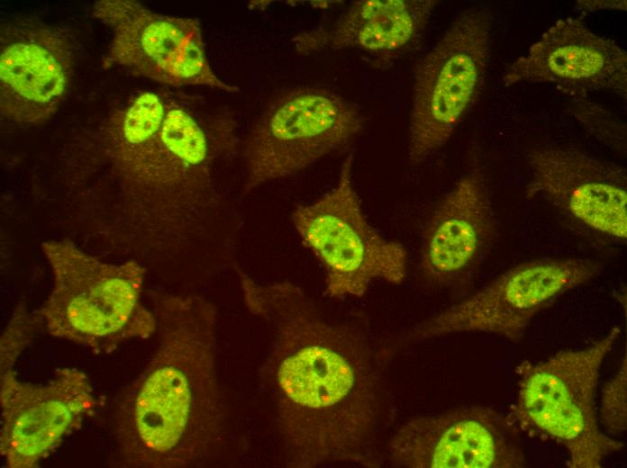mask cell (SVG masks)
<instances>
[{"instance_id": "obj_5", "label": "cell", "mask_w": 627, "mask_h": 468, "mask_svg": "<svg viewBox=\"0 0 627 468\" xmlns=\"http://www.w3.org/2000/svg\"><path fill=\"white\" fill-rule=\"evenodd\" d=\"M352 163L350 154L336 186L291 216L302 243L325 270L327 294L336 299L359 298L374 280L400 284L406 275L405 248L380 235L362 211Z\"/></svg>"}, {"instance_id": "obj_19", "label": "cell", "mask_w": 627, "mask_h": 468, "mask_svg": "<svg viewBox=\"0 0 627 468\" xmlns=\"http://www.w3.org/2000/svg\"><path fill=\"white\" fill-rule=\"evenodd\" d=\"M627 368L626 357L615 375L603 390L601 418L606 430L613 435L622 434L627 428Z\"/></svg>"}, {"instance_id": "obj_16", "label": "cell", "mask_w": 627, "mask_h": 468, "mask_svg": "<svg viewBox=\"0 0 627 468\" xmlns=\"http://www.w3.org/2000/svg\"><path fill=\"white\" fill-rule=\"evenodd\" d=\"M435 5L433 0L357 1L330 31L302 33L294 40L300 53L327 46L391 52L408 46L419 36Z\"/></svg>"}, {"instance_id": "obj_17", "label": "cell", "mask_w": 627, "mask_h": 468, "mask_svg": "<svg viewBox=\"0 0 627 468\" xmlns=\"http://www.w3.org/2000/svg\"><path fill=\"white\" fill-rule=\"evenodd\" d=\"M168 102L150 91L141 93L126 109L122 134L135 158L159 134L168 111Z\"/></svg>"}, {"instance_id": "obj_18", "label": "cell", "mask_w": 627, "mask_h": 468, "mask_svg": "<svg viewBox=\"0 0 627 468\" xmlns=\"http://www.w3.org/2000/svg\"><path fill=\"white\" fill-rule=\"evenodd\" d=\"M44 323L41 313H31L23 302L14 310L1 337V371L14 367L21 352Z\"/></svg>"}, {"instance_id": "obj_7", "label": "cell", "mask_w": 627, "mask_h": 468, "mask_svg": "<svg viewBox=\"0 0 627 468\" xmlns=\"http://www.w3.org/2000/svg\"><path fill=\"white\" fill-rule=\"evenodd\" d=\"M492 12L472 8L457 16L415 71L408 160L417 166L450 140L484 82Z\"/></svg>"}, {"instance_id": "obj_12", "label": "cell", "mask_w": 627, "mask_h": 468, "mask_svg": "<svg viewBox=\"0 0 627 468\" xmlns=\"http://www.w3.org/2000/svg\"><path fill=\"white\" fill-rule=\"evenodd\" d=\"M0 106L19 123L49 119L70 84L76 41L63 27L32 18H14L2 26Z\"/></svg>"}, {"instance_id": "obj_10", "label": "cell", "mask_w": 627, "mask_h": 468, "mask_svg": "<svg viewBox=\"0 0 627 468\" xmlns=\"http://www.w3.org/2000/svg\"><path fill=\"white\" fill-rule=\"evenodd\" d=\"M387 449L392 464L407 468L527 466L520 429L507 415L484 406L412 418Z\"/></svg>"}, {"instance_id": "obj_15", "label": "cell", "mask_w": 627, "mask_h": 468, "mask_svg": "<svg viewBox=\"0 0 627 468\" xmlns=\"http://www.w3.org/2000/svg\"><path fill=\"white\" fill-rule=\"evenodd\" d=\"M495 234L492 203L477 168L439 202L423 232L420 266L430 281L453 285L469 278Z\"/></svg>"}, {"instance_id": "obj_2", "label": "cell", "mask_w": 627, "mask_h": 468, "mask_svg": "<svg viewBox=\"0 0 627 468\" xmlns=\"http://www.w3.org/2000/svg\"><path fill=\"white\" fill-rule=\"evenodd\" d=\"M158 349L114 410L121 467L200 466L222 431L215 364L216 309L195 295L151 294Z\"/></svg>"}, {"instance_id": "obj_20", "label": "cell", "mask_w": 627, "mask_h": 468, "mask_svg": "<svg viewBox=\"0 0 627 468\" xmlns=\"http://www.w3.org/2000/svg\"><path fill=\"white\" fill-rule=\"evenodd\" d=\"M619 2L620 1H613V2L607 1L606 4H604V1H597V3H596V1H579V2H577L578 4H577V5L578 6L579 10L586 11V12H587V11L593 12L595 10H600L603 7H611V8L614 7L617 9H624L625 10V8L621 7L620 4H625L626 2L621 1V3L618 4Z\"/></svg>"}, {"instance_id": "obj_4", "label": "cell", "mask_w": 627, "mask_h": 468, "mask_svg": "<svg viewBox=\"0 0 627 468\" xmlns=\"http://www.w3.org/2000/svg\"><path fill=\"white\" fill-rule=\"evenodd\" d=\"M620 333L614 327L586 348L516 367L520 379L508 418L529 435L563 446L570 468H599L623 447L600 431L595 406L600 367Z\"/></svg>"}, {"instance_id": "obj_11", "label": "cell", "mask_w": 627, "mask_h": 468, "mask_svg": "<svg viewBox=\"0 0 627 468\" xmlns=\"http://www.w3.org/2000/svg\"><path fill=\"white\" fill-rule=\"evenodd\" d=\"M0 452L7 467L32 468L49 456L100 405L87 376L59 368L45 385L0 375Z\"/></svg>"}, {"instance_id": "obj_1", "label": "cell", "mask_w": 627, "mask_h": 468, "mask_svg": "<svg viewBox=\"0 0 627 468\" xmlns=\"http://www.w3.org/2000/svg\"><path fill=\"white\" fill-rule=\"evenodd\" d=\"M234 268L247 309L271 332L261 378L287 464L378 465L382 363L361 321L330 317L290 282L261 284Z\"/></svg>"}, {"instance_id": "obj_6", "label": "cell", "mask_w": 627, "mask_h": 468, "mask_svg": "<svg viewBox=\"0 0 627 468\" xmlns=\"http://www.w3.org/2000/svg\"><path fill=\"white\" fill-rule=\"evenodd\" d=\"M362 128L359 110L332 90L300 86L280 93L243 143L244 193L297 174L349 145Z\"/></svg>"}, {"instance_id": "obj_14", "label": "cell", "mask_w": 627, "mask_h": 468, "mask_svg": "<svg viewBox=\"0 0 627 468\" xmlns=\"http://www.w3.org/2000/svg\"><path fill=\"white\" fill-rule=\"evenodd\" d=\"M510 86L545 84L571 96L607 90L626 97L627 53L579 18L556 21L503 76Z\"/></svg>"}, {"instance_id": "obj_3", "label": "cell", "mask_w": 627, "mask_h": 468, "mask_svg": "<svg viewBox=\"0 0 627 468\" xmlns=\"http://www.w3.org/2000/svg\"><path fill=\"white\" fill-rule=\"evenodd\" d=\"M41 248L54 274L40 310L50 334L100 354L155 331V315L141 301L145 270L139 264L103 263L67 240Z\"/></svg>"}, {"instance_id": "obj_9", "label": "cell", "mask_w": 627, "mask_h": 468, "mask_svg": "<svg viewBox=\"0 0 627 468\" xmlns=\"http://www.w3.org/2000/svg\"><path fill=\"white\" fill-rule=\"evenodd\" d=\"M93 14L113 30L105 67L120 65L162 84L204 86L228 93L240 89L214 72L195 18L156 14L131 0H104Z\"/></svg>"}, {"instance_id": "obj_13", "label": "cell", "mask_w": 627, "mask_h": 468, "mask_svg": "<svg viewBox=\"0 0 627 468\" xmlns=\"http://www.w3.org/2000/svg\"><path fill=\"white\" fill-rule=\"evenodd\" d=\"M529 165L528 199H544L573 223L602 238L626 241L624 167L565 147L536 149Z\"/></svg>"}, {"instance_id": "obj_8", "label": "cell", "mask_w": 627, "mask_h": 468, "mask_svg": "<svg viewBox=\"0 0 627 468\" xmlns=\"http://www.w3.org/2000/svg\"><path fill=\"white\" fill-rule=\"evenodd\" d=\"M602 265L586 258H539L501 274L468 298L416 325L405 340L483 332L519 341L532 318L566 292L596 277Z\"/></svg>"}]
</instances>
